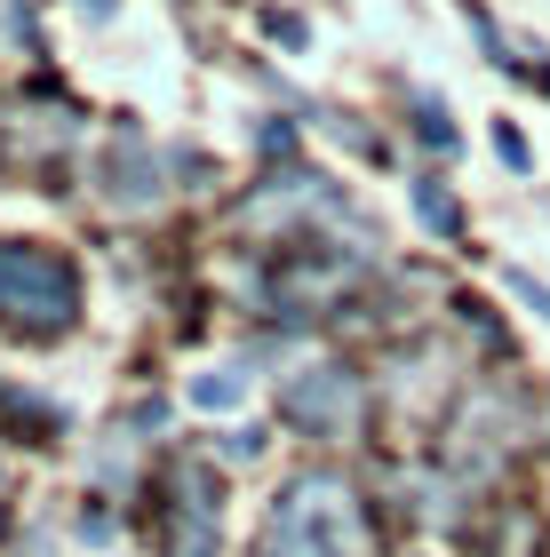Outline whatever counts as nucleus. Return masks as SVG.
<instances>
[{"label":"nucleus","mask_w":550,"mask_h":557,"mask_svg":"<svg viewBox=\"0 0 550 557\" xmlns=\"http://www.w3.org/2000/svg\"><path fill=\"white\" fill-rule=\"evenodd\" d=\"M415 215H423V232L463 239V208H455V191H447L439 175H415Z\"/></svg>","instance_id":"nucleus-6"},{"label":"nucleus","mask_w":550,"mask_h":557,"mask_svg":"<svg viewBox=\"0 0 550 557\" xmlns=\"http://www.w3.org/2000/svg\"><path fill=\"white\" fill-rule=\"evenodd\" d=\"M105 199H112V208H152V199H160V160L136 136H129V160H120V151L105 160Z\"/></svg>","instance_id":"nucleus-4"},{"label":"nucleus","mask_w":550,"mask_h":557,"mask_svg":"<svg viewBox=\"0 0 550 557\" xmlns=\"http://www.w3.org/2000/svg\"><path fill=\"white\" fill-rule=\"evenodd\" d=\"M0 311L33 335H57L81 311V271L40 239H0Z\"/></svg>","instance_id":"nucleus-1"},{"label":"nucleus","mask_w":550,"mask_h":557,"mask_svg":"<svg viewBox=\"0 0 550 557\" xmlns=\"http://www.w3.org/2000/svg\"><path fill=\"white\" fill-rule=\"evenodd\" d=\"M494 160H503L511 175H535V151H527V136H518L511 120H494Z\"/></svg>","instance_id":"nucleus-7"},{"label":"nucleus","mask_w":550,"mask_h":557,"mask_svg":"<svg viewBox=\"0 0 550 557\" xmlns=\"http://www.w3.org/2000/svg\"><path fill=\"white\" fill-rule=\"evenodd\" d=\"M343 407H352V374L343 367H319V374H295L288 383V414L295 422H343Z\"/></svg>","instance_id":"nucleus-3"},{"label":"nucleus","mask_w":550,"mask_h":557,"mask_svg":"<svg viewBox=\"0 0 550 557\" xmlns=\"http://www.w3.org/2000/svg\"><path fill=\"white\" fill-rule=\"evenodd\" d=\"M271 557H352V518H343V494L328 478L288 486L280 518H271Z\"/></svg>","instance_id":"nucleus-2"},{"label":"nucleus","mask_w":550,"mask_h":557,"mask_svg":"<svg viewBox=\"0 0 550 557\" xmlns=\"http://www.w3.org/2000/svg\"><path fill=\"white\" fill-rule=\"evenodd\" d=\"M72 9H81V16H96V24H105V16H120V0H72Z\"/></svg>","instance_id":"nucleus-12"},{"label":"nucleus","mask_w":550,"mask_h":557,"mask_svg":"<svg viewBox=\"0 0 550 557\" xmlns=\"http://www.w3.org/2000/svg\"><path fill=\"white\" fill-rule=\"evenodd\" d=\"M264 33H280L288 48H311V33H304V24H295L288 9H264Z\"/></svg>","instance_id":"nucleus-10"},{"label":"nucleus","mask_w":550,"mask_h":557,"mask_svg":"<svg viewBox=\"0 0 550 557\" xmlns=\"http://www.w3.org/2000/svg\"><path fill=\"white\" fill-rule=\"evenodd\" d=\"M415 128H423V144H439V151H455L463 136H455V120H447V104H431V96H423V120H415Z\"/></svg>","instance_id":"nucleus-9"},{"label":"nucleus","mask_w":550,"mask_h":557,"mask_svg":"<svg viewBox=\"0 0 550 557\" xmlns=\"http://www.w3.org/2000/svg\"><path fill=\"white\" fill-rule=\"evenodd\" d=\"M247 383H256L247 367H208V374H192V383H184V398H192V407H208V414H223V407H240V398H247Z\"/></svg>","instance_id":"nucleus-5"},{"label":"nucleus","mask_w":550,"mask_h":557,"mask_svg":"<svg viewBox=\"0 0 550 557\" xmlns=\"http://www.w3.org/2000/svg\"><path fill=\"white\" fill-rule=\"evenodd\" d=\"M503 287H511L518 302H527V311H535L542 326H550V287H542V278H535V271H503Z\"/></svg>","instance_id":"nucleus-8"},{"label":"nucleus","mask_w":550,"mask_h":557,"mask_svg":"<svg viewBox=\"0 0 550 557\" xmlns=\"http://www.w3.org/2000/svg\"><path fill=\"white\" fill-rule=\"evenodd\" d=\"M223 454H240V462H256V454H264V430H232V438H223Z\"/></svg>","instance_id":"nucleus-11"}]
</instances>
